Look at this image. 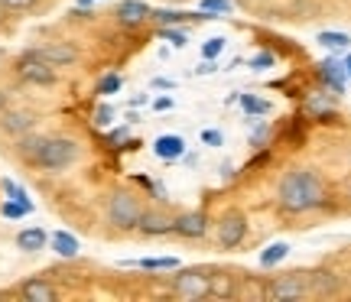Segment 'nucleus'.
<instances>
[{
	"instance_id": "nucleus-1",
	"label": "nucleus",
	"mask_w": 351,
	"mask_h": 302,
	"mask_svg": "<svg viewBox=\"0 0 351 302\" xmlns=\"http://www.w3.org/2000/svg\"><path fill=\"white\" fill-rule=\"evenodd\" d=\"M276 205L287 214H309L328 205L326 179L319 176L309 166H296L287 169L280 182H276Z\"/></svg>"
},
{
	"instance_id": "nucleus-2",
	"label": "nucleus",
	"mask_w": 351,
	"mask_h": 302,
	"mask_svg": "<svg viewBox=\"0 0 351 302\" xmlns=\"http://www.w3.org/2000/svg\"><path fill=\"white\" fill-rule=\"evenodd\" d=\"M78 160H82L78 140L65 137V134H46L33 169H39V173H65V169H72Z\"/></svg>"
},
{
	"instance_id": "nucleus-3",
	"label": "nucleus",
	"mask_w": 351,
	"mask_h": 302,
	"mask_svg": "<svg viewBox=\"0 0 351 302\" xmlns=\"http://www.w3.org/2000/svg\"><path fill=\"white\" fill-rule=\"evenodd\" d=\"M140 212H143V201H140L137 192H130V189H114L111 195H108V205H104L108 225H111L114 231H121V234L137 231Z\"/></svg>"
},
{
	"instance_id": "nucleus-4",
	"label": "nucleus",
	"mask_w": 351,
	"mask_h": 302,
	"mask_svg": "<svg viewBox=\"0 0 351 302\" xmlns=\"http://www.w3.org/2000/svg\"><path fill=\"white\" fill-rule=\"evenodd\" d=\"M313 296L309 292V270H287V273H276L267 277V299L274 302H296Z\"/></svg>"
},
{
	"instance_id": "nucleus-5",
	"label": "nucleus",
	"mask_w": 351,
	"mask_h": 302,
	"mask_svg": "<svg viewBox=\"0 0 351 302\" xmlns=\"http://www.w3.org/2000/svg\"><path fill=\"white\" fill-rule=\"evenodd\" d=\"M208 277H212V266H182L176 270V277H169V292L176 299H205Z\"/></svg>"
},
{
	"instance_id": "nucleus-6",
	"label": "nucleus",
	"mask_w": 351,
	"mask_h": 302,
	"mask_svg": "<svg viewBox=\"0 0 351 302\" xmlns=\"http://www.w3.org/2000/svg\"><path fill=\"white\" fill-rule=\"evenodd\" d=\"M13 72H16V78H20V81L33 85V88H52V85L59 81V68H56V65H49V62H43L33 49H26L23 55L16 59Z\"/></svg>"
},
{
	"instance_id": "nucleus-7",
	"label": "nucleus",
	"mask_w": 351,
	"mask_h": 302,
	"mask_svg": "<svg viewBox=\"0 0 351 302\" xmlns=\"http://www.w3.org/2000/svg\"><path fill=\"white\" fill-rule=\"evenodd\" d=\"M247 238V214L241 212V208H228L221 212V218L215 221V240H218V247L221 251H234L241 247Z\"/></svg>"
},
{
	"instance_id": "nucleus-8",
	"label": "nucleus",
	"mask_w": 351,
	"mask_h": 302,
	"mask_svg": "<svg viewBox=\"0 0 351 302\" xmlns=\"http://www.w3.org/2000/svg\"><path fill=\"white\" fill-rule=\"evenodd\" d=\"M173 218L176 214L169 208H163V205H143L137 221V234L147 240L166 238V234H173Z\"/></svg>"
},
{
	"instance_id": "nucleus-9",
	"label": "nucleus",
	"mask_w": 351,
	"mask_h": 302,
	"mask_svg": "<svg viewBox=\"0 0 351 302\" xmlns=\"http://www.w3.org/2000/svg\"><path fill=\"white\" fill-rule=\"evenodd\" d=\"M208 214L199 212V208H189V212H179L173 218V234L182 240H202L208 234Z\"/></svg>"
},
{
	"instance_id": "nucleus-10",
	"label": "nucleus",
	"mask_w": 351,
	"mask_h": 302,
	"mask_svg": "<svg viewBox=\"0 0 351 302\" xmlns=\"http://www.w3.org/2000/svg\"><path fill=\"white\" fill-rule=\"evenodd\" d=\"M16 296L26 302H56L59 296H62V290L52 283L49 277H26L16 283Z\"/></svg>"
},
{
	"instance_id": "nucleus-11",
	"label": "nucleus",
	"mask_w": 351,
	"mask_h": 302,
	"mask_svg": "<svg viewBox=\"0 0 351 302\" xmlns=\"http://www.w3.org/2000/svg\"><path fill=\"white\" fill-rule=\"evenodd\" d=\"M36 111H29V108H7V111L0 114V134L3 137H23L29 130H36Z\"/></svg>"
},
{
	"instance_id": "nucleus-12",
	"label": "nucleus",
	"mask_w": 351,
	"mask_h": 302,
	"mask_svg": "<svg viewBox=\"0 0 351 302\" xmlns=\"http://www.w3.org/2000/svg\"><path fill=\"white\" fill-rule=\"evenodd\" d=\"M33 52H36L43 62L56 65V68H72L82 59L75 42H46V46H33Z\"/></svg>"
},
{
	"instance_id": "nucleus-13",
	"label": "nucleus",
	"mask_w": 351,
	"mask_h": 302,
	"mask_svg": "<svg viewBox=\"0 0 351 302\" xmlns=\"http://www.w3.org/2000/svg\"><path fill=\"white\" fill-rule=\"evenodd\" d=\"M238 286H241V273L231 266H212V277H208V296L212 299H238Z\"/></svg>"
},
{
	"instance_id": "nucleus-14",
	"label": "nucleus",
	"mask_w": 351,
	"mask_h": 302,
	"mask_svg": "<svg viewBox=\"0 0 351 302\" xmlns=\"http://www.w3.org/2000/svg\"><path fill=\"white\" fill-rule=\"evenodd\" d=\"M150 3H143V0H121L117 10H114V20L124 29H137V26L150 23Z\"/></svg>"
},
{
	"instance_id": "nucleus-15",
	"label": "nucleus",
	"mask_w": 351,
	"mask_h": 302,
	"mask_svg": "<svg viewBox=\"0 0 351 302\" xmlns=\"http://www.w3.org/2000/svg\"><path fill=\"white\" fill-rule=\"evenodd\" d=\"M345 290V283L335 270H328V266H315L309 270V292L319 296V299H326V296H339Z\"/></svg>"
},
{
	"instance_id": "nucleus-16",
	"label": "nucleus",
	"mask_w": 351,
	"mask_h": 302,
	"mask_svg": "<svg viewBox=\"0 0 351 302\" xmlns=\"http://www.w3.org/2000/svg\"><path fill=\"white\" fill-rule=\"evenodd\" d=\"M43 140H46V134H36V130H29V134H23V137H16V160L33 169V163H36V156H39V147H43Z\"/></svg>"
},
{
	"instance_id": "nucleus-17",
	"label": "nucleus",
	"mask_w": 351,
	"mask_h": 302,
	"mask_svg": "<svg viewBox=\"0 0 351 302\" xmlns=\"http://www.w3.org/2000/svg\"><path fill=\"white\" fill-rule=\"evenodd\" d=\"M46 244H49V238H46L43 227H23V231L16 234V247L23 253H39Z\"/></svg>"
},
{
	"instance_id": "nucleus-18",
	"label": "nucleus",
	"mask_w": 351,
	"mask_h": 302,
	"mask_svg": "<svg viewBox=\"0 0 351 302\" xmlns=\"http://www.w3.org/2000/svg\"><path fill=\"white\" fill-rule=\"evenodd\" d=\"M238 299H254V302L267 299V277H251V273H241Z\"/></svg>"
},
{
	"instance_id": "nucleus-19",
	"label": "nucleus",
	"mask_w": 351,
	"mask_h": 302,
	"mask_svg": "<svg viewBox=\"0 0 351 302\" xmlns=\"http://www.w3.org/2000/svg\"><path fill=\"white\" fill-rule=\"evenodd\" d=\"M52 251L59 253V257H69V260H72V257H78V240L72 238L69 231H56V234H52Z\"/></svg>"
},
{
	"instance_id": "nucleus-20",
	"label": "nucleus",
	"mask_w": 351,
	"mask_h": 302,
	"mask_svg": "<svg viewBox=\"0 0 351 302\" xmlns=\"http://www.w3.org/2000/svg\"><path fill=\"white\" fill-rule=\"evenodd\" d=\"M182 150H186L182 137H169V134H166V137L156 140V156H163V160H179Z\"/></svg>"
},
{
	"instance_id": "nucleus-21",
	"label": "nucleus",
	"mask_w": 351,
	"mask_h": 302,
	"mask_svg": "<svg viewBox=\"0 0 351 302\" xmlns=\"http://www.w3.org/2000/svg\"><path fill=\"white\" fill-rule=\"evenodd\" d=\"M150 20L156 26H179L186 20H195V13H182V10H153Z\"/></svg>"
},
{
	"instance_id": "nucleus-22",
	"label": "nucleus",
	"mask_w": 351,
	"mask_h": 302,
	"mask_svg": "<svg viewBox=\"0 0 351 302\" xmlns=\"http://www.w3.org/2000/svg\"><path fill=\"white\" fill-rule=\"evenodd\" d=\"M36 3L39 0H0V7L7 13H29V10H36Z\"/></svg>"
},
{
	"instance_id": "nucleus-23",
	"label": "nucleus",
	"mask_w": 351,
	"mask_h": 302,
	"mask_svg": "<svg viewBox=\"0 0 351 302\" xmlns=\"http://www.w3.org/2000/svg\"><path fill=\"white\" fill-rule=\"evenodd\" d=\"M287 244H274V247H267V253H263L261 257V264L263 266H274V264H280V260H283V257H287Z\"/></svg>"
},
{
	"instance_id": "nucleus-24",
	"label": "nucleus",
	"mask_w": 351,
	"mask_h": 302,
	"mask_svg": "<svg viewBox=\"0 0 351 302\" xmlns=\"http://www.w3.org/2000/svg\"><path fill=\"white\" fill-rule=\"evenodd\" d=\"M322 78H326L328 85H332V91H339L341 95V72H339V65H322Z\"/></svg>"
},
{
	"instance_id": "nucleus-25",
	"label": "nucleus",
	"mask_w": 351,
	"mask_h": 302,
	"mask_svg": "<svg viewBox=\"0 0 351 302\" xmlns=\"http://www.w3.org/2000/svg\"><path fill=\"white\" fill-rule=\"evenodd\" d=\"M121 85H124L121 75H104L98 81V95H114V91H121Z\"/></svg>"
},
{
	"instance_id": "nucleus-26",
	"label": "nucleus",
	"mask_w": 351,
	"mask_h": 302,
	"mask_svg": "<svg viewBox=\"0 0 351 302\" xmlns=\"http://www.w3.org/2000/svg\"><path fill=\"white\" fill-rule=\"evenodd\" d=\"M319 42H322V46H332V49H345L351 39L345 36V33H322V36H319Z\"/></svg>"
},
{
	"instance_id": "nucleus-27",
	"label": "nucleus",
	"mask_w": 351,
	"mask_h": 302,
	"mask_svg": "<svg viewBox=\"0 0 351 302\" xmlns=\"http://www.w3.org/2000/svg\"><path fill=\"white\" fill-rule=\"evenodd\" d=\"M160 36L169 39L173 46H186V33H182V29H176V26H160Z\"/></svg>"
},
{
	"instance_id": "nucleus-28",
	"label": "nucleus",
	"mask_w": 351,
	"mask_h": 302,
	"mask_svg": "<svg viewBox=\"0 0 351 302\" xmlns=\"http://www.w3.org/2000/svg\"><path fill=\"white\" fill-rule=\"evenodd\" d=\"M111 121H114V108H111V104H101L98 111H95V124H98V127H108Z\"/></svg>"
},
{
	"instance_id": "nucleus-29",
	"label": "nucleus",
	"mask_w": 351,
	"mask_h": 302,
	"mask_svg": "<svg viewBox=\"0 0 351 302\" xmlns=\"http://www.w3.org/2000/svg\"><path fill=\"white\" fill-rule=\"evenodd\" d=\"M140 266H147V270H176V260L163 257V260H143Z\"/></svg>"
},
{
	"instance_id": "nucleus-30",
	"label": "nucleus",
	"mask_w": 351,
	"mask_h": 302,
	"mask_svg": "<svg viewBox=\"0 0 351 302\" xmlns=\"http://www.w3.org/2000/svg\"><path fill=\"white\" fill-rule=\"evenodd\" d=\"M244 108H247V111H254V114H267V111H270V104H267V101H254V98H244Z\"/></svg>"
},
{
	"instance_id": "nucleus-31",
	"label": "nucleus",
	"mask_w": 351,
	"mask_h": 302,
	"mask_svg": "<svg viewBox=\"0 0 351 302\" xmlns=\"http://www.w3.org/2000/svg\"><path fill=\"white\" fill-rule=\"evenodd\" d=\"M221 46H225V39H208V46H205V55L212 59V55H218L221 52Z\"/></svg>"
},
{
	"instance_id": "nucleus-32",
	"label": "nucleus",
	"mask_w": 351,
	"mask_h": 302,
	"mask_svg": "<svg viewBox=\"0 0 351 302\" xmlns=\"http://www.w3.org/2000/svg\"><path fill=\"white\" fill-rule=\"evenodd\" d=\"M251 65H254V68H267V65H274V55H257Z\"/></svg>"
},
{
	"instance_id": "nucleus-33",
	"label": "nucleus",
	"mask_w": 351,
	"mask_h": 302,
	"mask_svg": "<svg viewBox=\"0 0 351 302\" xmlns=\"http://www.w3.org/2000/svg\"><path fill=\"white\" fill-rule=\"evenodd\" d=\"M7 108H10V95H7V91L0 88V114L7 111Z\"/></svg>"
},
{
	"instance_id": "nucleus-34",
	"label": "nucleus",
	"mask_w": 351,
	"mask_h": 302,
	"mask_svg": "<svg viewBox=\"0 0 351 302\" xmlns=\"http://www.w3.org/2000/svg\"><path fill=\"white\" fill-rule=\"evenodd\" d=\"M205 143H215V147H218V143H221V137H218L215 130H208V134H205Z\"/></svg>"
},
{
	"instance_id": "nucleus-35",
	"label": "nucleus",
	"mask_w": 351,
	"mask_h": 302,
	"mask_svg": "<svg viewBox=\"0 0 351 302\" xmlns=\"http://www.w3.org/2000/svg\"><path fill=\"white\" fill-rule=\"evenodd\" d=\"M111 140H127V130H124V127H121V130H114Z\"/></svg>"
},
{
	"instance_id": "nucleus-36",
	"label": "nucleus",
	"mask_w": 351,
	"mask_h": 302,
	"mask_svg": "<svg viewBox=\"0 0 351 302\" xmlns=\"http://www.w3.org/2000/svg\"><path fill=\"white\" fill-rule=\"evenodd\" d=\"M3 16H7V10H3V7H0V23H3Z\"/></svg>"
},
{
	"instance_id": "nucleus-37",
	"label": "nucleus",
	"mask_w": 351,
	"mask_h": 302,
	"mask_svg": "<svg viewBox=\"0 0 351 302\" xmlns=\"http://www.w3.org/2000/svg\"><path fill=\"white\" fill-rule=\"evenodd\" d=\"M166 3H186V0H166Z\"/></svg>"
},
{
	"instance_id": "nucleus-38",
	"label": "nucleus",
	"mask_w": 351,
	"mask_h": 302,
	"mask_svg": "<svg viewBox=\"0 0 351 302\" xmlns=\"http://www.w3.org/2000/svg\"><path fill=\"white\" fill-rule=\"evenodd\" d=\"M348 199H351V182H348Z\"/></svg>"
},
{
	"instance_id": "nucleus-39",
	"label": "nucleus",
	"mask_w": 351,
	"mask_h": 302,
	"mask_svg": "<svg viewBox=\"0 0 351 302\" xmlns=\"http://www.w3.org/2000/svg\"><path fill=\"white\" fill-rule=\"evenodd\" d=\"M348 72H351V59H348Z\"/></svg>"
}]
</instances>
